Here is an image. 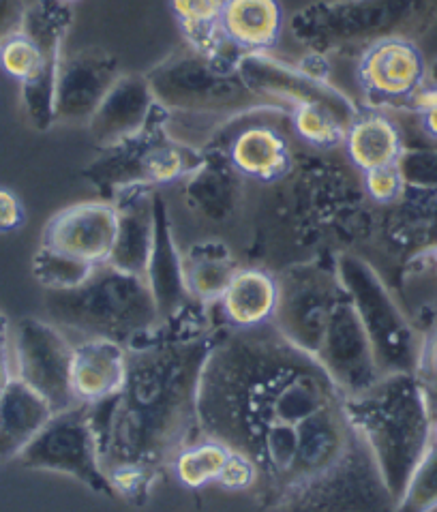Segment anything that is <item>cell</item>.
I'll return each mask as SVG.
<instances>
[{
    "label": "cell",
    "instance_id": "cell-1",
    "mask_svg": "<svg viewBox=\"0 0 437 512\" xmlns=\"http://www.w3.org/2000/svg\"><path fill=\"white\" fill-rule=\"evenodd\" d=\"M198 427L255 465L266 512H395L348 393L273 324L225 328L202 371Z\"/></svg>",
    "mask_w": 437,
    "mask_h": 512
},
{
    "label": "cell",
    "instance_id": "cell-2",
    "mask_svg": "<svg viewBox=\"0 0 437 512\" xmlns=\"http://www.w3.org/2000/svg\"><path fill=\"white\" fill-rule=\"evenodd\" d=\"M210 307L191 300L150 333L127 345L123 388L90 405L103 470L142 465L163 474L174 457L200 440L198 390L208 356L225 333Z\"/></svg>",
    "mask_w": 437,
    "mask_h": 512
},
{
    "label": "cell",
    "instance_id": "cell-3",
    "mask_svg": "<svg viewBox=\"0 0 437 512\" xmlns=\"http://www.w3.org/2000/svg\"><path fill=\"white\" fill-rule=\"evenodd\" d=\"M273 324L298 350L333 375L348 395H358L382 378L365 326L345 288L337 253H318L279 270Z\"/></svg>",
    "mask_w": 437,
    "mask_h": 512
},
{
    "label": "cell",
    "instance_id": "cell-4",
    "mask_svg": "<svg viewBox=\"0 0 437 512\" xmlns=\"http://www.w3.org/2000/svg\"><path fill=\"white\" fill-rule=\"evenodd\" d=\"M348 412L397 502L433 435V418L416 375H382L363 393L348 395Z\"/></svg>",
    "mask_w": 437,
    "mask_h": 512
},
{
    "label": "cell",
    "instance_id": "cell-5",
    "mask_svg": "<svg viewBox=\"0 0 437 512\" xmlns=\"http://www.w3.org/2000/svg\"><path fill=\"white\" fill-rule=\"evenodd\" d=\"M437 22V0H318L292 15L294 39L311 54L360 56L371 45L425 37Z\"/></svg>",
    "mask_w": 437,
    "mask_h": 512
},
{
    "label": "cell",
    "instance_id": "cell-6",
    "mask_svg": "<svg viewBox=\"0 0 437 512\" xmlns=\"http://www.w3.org/2000/svg\"><path fill=\"white\" fill-rule=\"evenodd\" d=\"M43 303L60 330L112 339L125 348L161 322L146 279L110 264H99L78 288L45 290Z\"/></svg>",
    "mask_w": 437,
    "mask_h": 512
},
{
    "label": "cell",
    "instance_id": "cell-7",
    "mask_svg": "<svg viewBox=\"0 0 437 512\" xmlns=\"http://www.w3.org/2000/svg\"><path fill=\"white\" fill-rule=\"evenodd\" d=\"M236 63L238 60L204 56L185 45L144 75L155 101L172 116L183 114L225 123L266 108L281 110L253 93Z\"/></svg>",
    "mask_w": 437,
    "mask_h": 512
},
{
    "label": "cell",
    "instance_id": "cell-8",
    "mask_svg": "<svg viewBox=\"0 0 437 512\" xmlns=\"http://www.w3.org/2000/svg\"><path fill=\"white\" fill-rule=\"evenodd\" d=\"M288 193V213L300 243L320 253H343L375 234L367 193L333 165L300 168Z\"/></svg>",
    "mask_w": 437,
    "mask_h": 512
},
{
    "label": "cell",
    "instance_id": "cell-9",
    "mask_svg": "<svg viewBox=\"0 0 437 512\" xmlns=\"http://www.w3.org/2000/svg\"><path fill=\"white\" fill-rule=\"evenodd\" d=\"M73 11L63 0H37L20 33L0 45V67L22 86L26 116L37 131L56 125L54 95Z\"/></svg>",
    "mask_w": 437,
    "mask_h": 512
},
{
    "label": "cell",
    "instance_id": "cell-10",
    "mask_svg": "<svg viewBox=\"0 0 437 512\" xmlns=\"http://www.w3.org/2000/svg\"><path fill=\"white\" fill-rule=\"evenodd\" d=\"M337 270L365 326L380 373H414L420 335L395 303L378 270L350 251L337 253Z\"/></svg>",
    "mask_w": 437,
    "mask_h": 512
},
{
    "label": "cell",
    "instance_id": "cell-11",
    "mask_svg": "<svg viewBox=\"0 0 437 512\" xmlns=\"http://www.w3.org/2000/svg\"><path fill=\"white\" fill-rule=\"evenodd\" d=\"M18 461L26 470L71 476L101 498H116L99 457L90 405L78 403L65 412H56Z\"/></svg>",
    "mask_w": 437,
    "mask_h": 512
},
{
    "label": "cell",
    "instance_id": "cell-12",
    "mask_svg": "<svg viewBox=\"0 0 437 512\" xmlns=\"http://www.w3.org/2000/svg\"><path fill=\"white\" fill-rule=\"evenodd\" d=\"M15 378H20L56 412L78 405L71 390L73 345L50 320L24 318L13 326Z\"/></svg>",
    "mask_w": 437,
    "mask_h": 512
},
{
    "label": "cell",
    "instance_id": "cell-13",
    "mask_svg": "<svg viewBox=\"0 0 437 512\" xmlns=\"http://www.w3.org/2000/svg\"><path fill=\"white\" fill-rule=\"evenodd\" d=\"M247 86L283 112H292L298 105H322L339 123L350 127L360 116L356 103L324 78H315L303 67L285 65L270 54H247L236 63Z\"/></svg>",
    "mask_w": 437,
    "mask_h": 512
},
{
    "label": "cell",
    "instance_id": "cell-14",
    "mask_svg": "<svg viewBox=\"0 0 437 512\" xmlns=\"http://www.w3.org/2000/svg\"><path fill=\"white\" fill-rule=\"evenodd\" d=\"M427 78V63L414 41H382L358 56L356 80L371 105L410 108Z\"/></svg>",
    "mask_w": 437,
    "mask_h": 512
},
{
    "label": "cell",
    "instance_id": "cell-15",
    "mask_svg": "<svg viewBox=\"0 0 437 512\" xmlns=\"http://www.w3.org/2000/svg\"><path fill=\"white\" fill-rule=\"evenodd\" d=\"M118 58L103 48H84L63 56L58 69L54 120L60 125H86L120 78Z\"/></svg>",
    "mask_w": 437,
    "mask_h": 512
},
{
    "label": "cell",
    "instance_id": "cell-16",
    "mask_svg": "<svg viewBox=\"0 0 437 512\" xmlns=\"http://www.w3.org/2000/svg\"><path fill=\"white\" fill-rule=\"evenodd\" d=\"M116 208L112 202L95 200L67 206L48 221L41 247L86 264H105L116 240Z\"/></svg>",
    "mask_w": 437,
    "mask_h": 512
},
{
    "label": "cell",
    "instance_id": "cell-17",
    "mask_svg": "<svg viewBox=\"0 0 437 512\" xmlns=\"http://www.w3.org/2000/svg\"><path fill=\"white\" fill-rule=\"evenodd\" d=\"M155 187L133 185L120 189L110 200L116 208V240L110 264L129 275L144 277L155 238Z\"/></svg>",
    "mask_w": 437,
    "mask_h": 512
},
{
    "label": "cell",
    "instance_id": "cell-18",
    "mask_svg": "<svg viewBox=\"0 0 437 512\" xmlns=\"http://www.w3.org/2000/svg\"><path fill=\"white\" fill-rule=\"evenodd\" d=\"M223 150L232 168L240 174L273 185L290 174L294 159L285 135L266 120H255L230 135L223 146H204Z\"/></svg>",
    "mask_w": 437,
    "mask_h": 512
},
{
    "label": "cell",
    "instance_id": "cell-19",
    "mask_svg": "<svg viewBox=\"0 0 437 512\" xmlns=\"http://www.w3.org/2000/svg\"><path fill=\"white\" fill-rule=\"evenodd\" d=\"M155 95L146 75L123 73L90 118V138L99 148H108L138 133L155 110Z\"/></svg>",
    "mask_w": 437,
    "mask_h": 512
},
{
    "label": "cell",
    "instance_id": "cell-20",
    "mask_svg": "<svg viewBox=\"0 0 437 512\" xmlns=\"http://www.w3.org/2000/svg\"><path fill=\"white\" fill-rule=\"evenodd\" d=\"M144 279L150 288V294L155 298V305L161 320H168L180 307L191 303V296L185 285L183 273V253H180L170 210L165 204L161 191L155 193V238H153V251H150V260L146 266Z\"/></svg>",
    "mask_w": 437,
    "mask_h": 512
},
{
    "label": "cell",
    "instance_id": "cell-21",
    "mask_svg": "<svg viewBox=\"0 0 437 512\" xmlns=\"http://www.w3.org/2000/svg\"><path fill=\"white\" fill-rule=\"evenodd\" d=\"M127 350L112 339L90 337L73 345L71 390L78 403L97 405L123 388Z\"/></svg>",
    "mask_w": 437,
    "mask_h": 512
},
{
    "label": "cell",
    "instance_id": "cell-22",
    "mask_svg": "<svg viewBox=\"0 0 437 512\" xmlns=\"http://www.w3.org/2000/svg\"><path fill=\"white\" fill-rule=\"evenodd\" d=\"M204 161L185 178L183 198L193 213L213 223L228 221L238 206L240 176L223 150L202 148Z\"/></svg>",
    "mask_w": 437,
    "mask_h": 512
},
{
    "label": "cell",
    "instance_id": "cell-23",
    "mask_svg": "<svg viewBox=\"0 0 437 512\" xmlns=\"http://www.w3.org/2000/svg\"><path fill=\"white\" fill-rule=\"evenodd\" d=\"M279 0H225L223 37L238 56L270 54L283 33Z\"/></svg>",
    "mask_w": 437,
    "mask_h": 512
},
{
    "label": "cell",
    "instance_id": "cell-24",
    "mask_svg": "<svg viewBox=\"0 0 437 512\" xmlns=\"http://www.w3.org/2000/svg\"><path fill=\"white\" fill-rule=\"evenodd\" d=\"M52 416L50 403L37 390L13 378L0 395V463L18 461Z\"/></svg>",
    "mask_w": 437,
    "mask_h": 512
},
{
    "label": "cell",
    "instance_id": "cell-25",
    "mask_svg": "<svg viewBox=\"0 0 437 512\" xmlns=\"http://www.w3.org/2000/svg\"><path fill=\"white\" fill-rule=\"evenodd\" d=\"M277 277L262 268H238L219 305L230 328L249 330L273 322L277 309Z\"/></svg>",
    "mask_w": 437,
    "mask_h": 512
},
{
    "label": "cell",
    "instance_id": "cell-26",
    "mask_svg": "<svg viewBox=\"0 0 437 512\" xmlns=\"http://www.w3.org/2000/svg\"><path fill=\"white\" fill-rule=\"evenodd\" d=\"M238 264L232 249L217 238L193 243L183 253V273L187 292L193 300L213 307L228 290Z\"/></svg>",
    "mask_w": 437,
    "mask_h": 512
},
{
    "label": "cell",
    "instance_id": "cell-27",
    "mask_svg": "<svg viewBox=\"0 0 437 512\" xmlns=\"http://www.w3.org/2000/svg\"><path fill=\"white\" fill-rule=\"evenodd\" d=\"M350 161L360 172H371L386 165H397L405 144L399 127L384 114L367 112L354 120L345 133Z\"/></svg>",
    "mask_w": 437,
    "mask_h": 512
},
{
    "label": "cell",
    "instance_id": "cell-28",
    "mask_svg": "<svg viewBox=\"0 0 437 512\" xmlns=\"http://www.w3.org/2000/svg\"><path fill=\"white\" fill-rule=\"evenodd\" d=\"M225 0H170V9L185 37V45L210 58L238 60L223 37L221 15Z\"/></svg>",
    "mask_w": 437,
    "mask_h": 512
},
{
    "label": "cell",
    "instance_id": "cell-29",
    "mask_svg": "<svg viewBox=\"0 0 437 512\" xmlns=\"http://www.w3.org/2000/svg\"><path fill=\"white\" fill-rule=\"evenodd\" d=\"M232 450L213 438H200L185 446L172 461L176 480L187 489H202L217 478Z\"/></svg>",
    "mask_w": 437,
    "mask_h": 512
},
{
    "label": "cell",
    "instance_id": "cell-30",
    "mask_svg": "<svg viewBox=\"0 0 437 512\" xmlns=\"http://www.w3.org/2000/svg\"><path fill=\"white\" fill-rule=\"evenodd\" d=\"M290 118L298 138L313 148L330 150L345 142L348 127L341 125L339 118L322 108V105H298L290 112Z\"/></svg>",
    "mask_w": 437,
    "mask_h": 512
},
{
    "label": "cell",
    "instance_id": "cell-31",
    "mask_svg": "<svg viewBox=\"0 0 437 512\" xmlns=\"http://www.w3.org/2000/svg\"><path fill=\"white\" fill-rule=\"evenodd\" d=\"M437 510V442L431 438L423 459L418 461L395 512H433Z\"/></svg>",
    "mask_w": 437,
    "mask_h": 512
},
{
    "label": "cell",
    "instance_id": "cell-32",
    "mask_svg": "<svg viewBox=\"0 0 437 512\" xmlns=\"http://www.w3.org/2000/svg\"><path fill=\"white\" fill-rule=\"evenodd\" d=\"M93 264L67 258L56 251L39 247L33 260V275L45 290H71L95 273Z\"/></svg>",
    "mask_w": 437,
    "mask_h": 512
},
{
    "label": "cell",
    "instance_id": "cell-33",
    "mask_svg": "<svg viewBox=\"0 0 437 512\" xmlns=\"http://www.w3.org/2000/svg\"><path fill=\"white\" fill-rule=\"evenodd\" d=\"M105 474H108L116 498H123L133 506H146L150 502V493L159 478V474L142 468V465H116Z\"/></svg>",
    "mask_w": 437,
    "mask_h": 512
},
{
    "label": "cell",
    "instance_id": "cell-34",
    "mask_svg": "<svg viewBox=\"0 0 437 512\" xmlns=\"http://www.w3.org/2000/svg\"><path fill=\"white\" fill-rule=\"evenodd\" d=\"M414 375L425 393L431 418L435 420L437 418V311H433V318L425 326L423 335H420V348H418Z\"/></svg>",
    "mask_w": 437,
    "mask_h": 512
},
{
    "label": "cell",
    "instance_id": "cell-35",
    "mask_svg": "<svg viewBox=\"0 0 437 512\" xmlns=\"http://www.w3.org/2000/svg\"><path fill=\"white\" fill-rule=\"evenodd\" d=\"M397 165L405 187L437 189V150H403Z\"/></svg>",
    "mask_w": 437,
    "mask_h": 512
},
{
    "label": "cell",
    "instance_id": "cell-36",
    "mask_svg": "<svg viewBox=\"0 0 437 512\" xmlns=\"http://www.w3.org/2000/svg\"><path fill=\"white\" fill-rule=\"evenodd\" d=\"M405 191V180L401 176L399 165H386L365 172V193L369 202L378 206H393Z\"/></svg>",
    "mask_w": 437,
    "mask_h": 512
},
{
    "label": "cell",
    "instance_id": "cell-37",
    "mask_svg": "<svg viewBox=\"0 0 437 512\" xmlns=\"http://www.w3.org/2000/svg\"><path fill=\"white\" fill-rule=\"evenodd\" d=\"M255 478H258V472H255V465L240 453H230L228 461H225L223 470L217 478V485L225 491H251L255 485Z\"/></svg>",
    "mask_w": 437,
    "mask_h": 512
},
{
    "label": "cell",
    "instance_id": "cell-38",
    "mask_svg": "<svg viewBox=\"0 0 437 512\" xmlns=\"http://www.w3.org/2000/svg\"><path fill=\"white\" fill-rule=\"evenodd\" d=\"M26 221L22 200L11 189L0 187V234L20 230Z\"/></svg>",
    "mask_w": 437,
    "mask_h": 512
},
{
    "label": "cell",
    "instance_id": "cell-39",
    "mask_svg": "<svg viewBox=\"0 0 437 512\" xmlns=\"http://www.w3.org/2000/svg\"><path fill=\"white\" fill-rule=\"evenodd\" d=\"M15 378V356H13V326L7 315L0 311V395L7 384Z\"/></svg>",
    "mask_w": 437,
    "mask_h": 512
},
{
    "label": "cell",
    "instance_id": "cell-40",
    "mask_svg": "<svg viewBox=\"0 0 437 512\" xmlns=\"http://www.w3.org/2000/svg\"><path fill=\"white\" fill-rule=\"evenodd\" d=\"M26 9V0H0V45L15 33H20Z\"/></svg>",
    "mask_w": 437,
    "mask_h": 512
},
{
    "label": "cell",
    "instance_id": "cell-41",
    "mask_svg": "<svg viewBox=\"0 0 437 512\" xmlns=\"http://www.w3.org/2000/svg\"><path fill=\"white\" fill-rule=\"evenodd\" d=\"M418 116H420V125H423L425 133L429 135V138L437 140V103L420 112Z\"/></svg>",
    "mask_w": 437,
    "mask_h": 512
},
{
    "label": "cell",
    "instance_id": "cell-42",
    "mask_svg": "<svg viewBox=\"0 0 437 512\" xmlns=\"http://www.w3.org/2000/svg\"><path fill=\"white\" fill-rule=\"evenodd\" d=\"M429 78H431V84H437V63H435V67H433V71H431ZM429 78H427V80H429Z\"/></svg>",
    "mask_w": 437,
    "mask_h": 512
},
{
    "label": "cell",
    "instance_id": "cell-43",
    "mask_svg": "<svg viewBox=\"0 0 437 512\" xmlns=\"http://www.w3.org/2000/svg\"><path fill=\"white\" fill-rule=\"evenodd\" d=\"M429 260L433 262V266H435V270H437V247H435V249H433V253L429 255Z\"/></svg>",
    "mask_w": 437,
    "mask_h": 512
},
{
    "label": "cell",
    "instance_id": "cell-44",
    "mask_svg": "<svg viewBox=\"0 0 437 512\" xmlns=\"http://www.w3.org/2000/svg\"><path fill=\"white\" fill-rule=\"evenodd\" d=\"M431 438L437 442V418L433 420V435H431Z\"/></svg>",
    "mask_w": 437,
    "mask_h": 512
},
{
    "label": "cell",
    "instance_id": "cell-45",
    "mask_svg": "<svg viewBox=\"0 0 437 512\" xmlns=\"http://www.w3.org/2000/svg\"><path fill=\"white\" fill-rule=\"evenodd\" d=\"M63 3H67V5H71V3H75V0H63Z\"/></svg>",
    "mask_w": 437,
    "mask_h": 512
},
{
    "label": "cell",
    "instance_id": "cell-46",
    "mask_svg": "<svg viewBox=\"0 0 437 512\" xmlns=\"http://www.w3.org/2000/svg\"><path fill=\"white\" fill-rule=\"evenodd\" d=\"M435 86H437V84H435Z\"/></svg>",
    "mask_w": 437,
    "mask_h": 512
}]
</instances>
